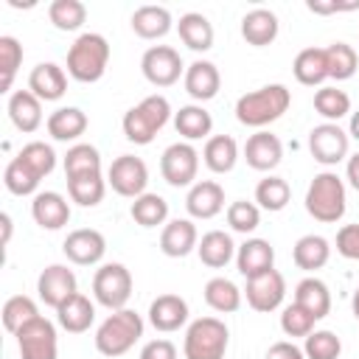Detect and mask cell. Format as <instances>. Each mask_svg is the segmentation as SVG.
I'll list each match as a JSON object with an SVG mask.
<instances>
[{"label": "cell", "instance_id": "16", "mask_svg": "<svg viewBox=\"0 0 359 359\" xmlns=\"http://www.w3.org/2000/svg\"><path fill=\"white\" fill-rule=\"evenodd\" d=\"M182 84H185V93L194 101H210V98H216V93L222 87V73H219V67L213 62L196 59V62H191L185 67Z\"/></svg>", "mask_w": 359, "mask_h": 359}, {"label": "cell", "instance_id": "22", "mask_svg": "<svg viewBox=\"0 0 359 359\" xmlns=\"http://www.w3.org/2000/svg\"><path fill=\"white\" fill-rule=\"evenodd\" d=\"M149 323L163 334L180 331L188 323V303L180 294H160L149 306Z\"/></svg>", "mask_w": 359, "mask_h": 359}, {"label": "cell", "instance_id": "39", "mask_svg": "<svg viewBox=\"0 0 359 359\" xmlns=\"http://www.w3.org/2000/svg\"><path fill=\"white\" fill-rule=\"evenodd\" d=\"M289 199H292V188H289V182L283 177L269 174L255 185V202H258V208H264L269 213L283 210L289 205Z\"/></svg>", "mask_w": 359, "mask_h": 359}, {"label": "cell", "instance_id": "52", "mask_svg": "<svg viewBox=\"0 0 359 359\" xmlns=\"http://www.w3.org/2000/svg\"><path fill=\"white\" fill-rule=\"evenodd\" d=\"M140 359H177V348L171 339H151L140 348Z\"/></svg>", "mask_w": 359, "mask_h": 359}, {"label": "cell", "instance_id": "18", "mask_svg": "<svg viewBox=\"0 0 359 359\" xmlns=\"http://www.w3.org/2000/svg\"><path fill=\"white\" fill-rule=\"evenodd\" d=\"M185 208L194 219H213L224 210V188L216 180H199L191 185Z\"/></svg>", "mask_w": 359, "mask_h": 359}, {"label": "cell", "instance_id": "55", "mask_svg": "<svg viewBox=\"0 0 359 359\" xmlns=\"http://www.w3.org/2000/svg\"><path fill=\"white\" fill-rule=\"evenodd\" d=\"M345 177H348V182H351V188H353V191H359V151L348 157V165H345Z\"/></svg>", "mask_w": 359, "mask_h": 359}, {"label": "cell", "instance_id": "19", "mask_svg": "<svg viewBox=\"0 0 359 359\" xmlns=\"http://www.w3.org/2000/svg\"><path fill=\"white\" fill-rule=\"evenodd\" d=\"M31 216L42 230H62L70 222V202L59 191H39L31 202Z\"/></svg>", "mask_w": 359, "mask_h": 359}, {"label": "cell", "instance_id": "10", "mask_svg": "<svg viewBox=\"0 0 359 359\" xmlns=\"http://www.w3.org/2000/svg\"><path fill=\"white\" fill-rule=\"evenodd\" d=\"M14 337H17V348H20L22 359H56L59 356L56 325L50 320H45L42 314L36 320H31L28 325H22Z\"/></svg>", "mask_w": 359, "mask_h": 359}, {"label": "cell", "instance_id": "40", "mask_svg": "<svg viewBox=\"0 0 359 359\" xmlns=\"http://www.w3.org/2000/svg\"><path fill=\"white\" fill-rule=\"evenodd\" d=\"M81 174H101V154L90 143H73L65 154V177H81Z\"/></svg>", "mask_w": 359, "mask_h": 359}, {"label": "cell", "instance_id": "31", "mask_svg": "<svg viewBox=\"0 0 359 359\" xmlns=\"http://www.w3.org/2000/svg\"><path fill=\"white\" fill-rule=\"evenodd\" d=\"M294 303L303 306L314 320H323L331 311V292L320 278L311 275V278H303L294 286Z\"/></svg>", "mask_w": 359, "mask_h": 359}, {"label": "cell", "instance_id": "53", "mask_svg": "<svg viewBox=\"0 0 359 359\" xmlns=\"http://www.w3.org/2000/svg\"><path fill=\"white\" fill-rule=\"evenodd\" d=\"M266 359H306V353H303V348H297L294 342L280 339V342H272V345H269Z\"/></svg>", "mask_w": 359, "mask_h": 359}, {"label": "cell", "instance_id": "21", "mask_svg": "<svg viewBox=\"0 0 359 359\" xmlns=\"http://www.w3.org/2000/svg\"><path fill=\"white\" fill-rule=\"evenodd\" d=\"M199 244V233L196 224L191 219H171L165 222L163 233H160V250L168 258H185L188 252H194Z\"/></svg>", "mask_w": 359, "mask_h": 359}, {"label": "cell", "instance_id": "1", "mask_svg": "<svg viewBox=\"0 0 359 359\" xmlns=\"http://www.w3.org/2000/svg\"><path fill=\"white\" fill-rule=\"evenodd\" d=\"M289 104H292V93L286 84H266L252 93H244L236 101V118L244 126L264 129L266 123L278 121L289 109Z\"/></svg>", "mask_w": 359, "mask_h": 359}, {"label": "cell", "instance_id": "9", "mask_svg": "<svg viewBox=\"0 0 359 359\" xmlns=\"http://www.w3.org/2000/svg\"><path fill=\"white\" fill-rule=\"evenodd\" d=\"M196 171H199V151L188 140L171 143L163 151V157H160V174H163V180L171 188H188V185H194Z\"/></svg>", "mask_w": 359, "mask_h": 359}, {"label": "cell", "instance_id": "51", "mask_svg": "<svg viewBox=\"0 0 359 359\" xmlns=\"http://www.w3.org/2000/svg\"><path fill=\"white\" fill-rule=\"evenodd\" d=\"M337 252L348 261H359V224H342L337 230Z\"/></svg>", "mask_w": 359, "mask_h": 359}, {"label": "cell", "instance_id": "17", "mask_svg": "<svg viewBox=\"0 0 359 359\" xmlns=\"http://www.w3.org/2000/svg\"><path fill=\"white\" fill-rule=\"evenodd\" d=\"M244 160L255 171H272L283 160V143L278 140V135L258 129L244 143Z\"/></svg>", "mask_w": 359, "mask_h": 359}, {"label": "cell", "instance_id": "8", "mask_svg": "<svg viewBox=\"0 0 359 359\" xmlns=\"http://www.w3.org/2000/svg\"><path fill=\"white\" fill-rule=\"evenodd\" d=\"M140 70H143V79L149 84H154V87H171V84L180 81V76H185L182 56L171 45L146 48V53L140 59Z\"/></svg>", "mask_w": 359, "mask_h": 359}, {"label": "cell", "instance_id": "28", "mask_svg": "<svg viewBox=\"0 0 359 359\" xmlns=\"http://www.w3.org/2000/svg\"><path fill=\"white\" fill-rule=\"evenodd\" d=\"M174 20H171V11L165 6H140L135 8L132 14V31L140 36V39H160L171 31Z\"/></svg>", "mask_w": 359, "mask_h": 359}, {"label": "cell", "instance_id": "4", "mask_svg": "<svg viewBox=\"0 0 359 359\" xmlns=\"http://www.w3.org/2000/svg\"><path fill=\"white\" fill-rule=\"evenodd\" d=\"M140 337H143V317L132 309H118L95 328V351L101 356L115 359L132 351V345Z\"/></svg>", "mask_w": 359, "mask_h": 359}, {"label": "cell", "instance_id": "48", "mask_svg": "<svg viewBox=\"0 0 359 359\" xmlns=\"http://www.w3.org/2000/svg\"><path fill=\"white\" fill-rule=\"evenodd\" d=\"M20 65H22V45L14 36H0V73H3L0 87H3V93L11 90Z\"/></svg>", "mask_w": 359, "mask_h": 359}, {"label": "cell", "instance_id": "29", "mask_svg": "<svg viewBox=\"0 0 359 359\" xmlns=\"http://www.w3.org/2000/svg\"><path fill=\"white\" fill-rule=\"evenodd\" d=\"M45 126H48V135L53 140H62V143L79 140L87 132V115L79 107H59L48 115Z\"/></svg>", "mask_w": 359, "mask_h": 359}, {"label": "cell", "instance_id": "54", "mask_svg": "<svg viewBox=\"0 0 359 359\" xmlns=\"http://www.w3.org/2000/svg\"><path fill=\"white\" fill-rule=\"evenodd\" d=\"M306 8H309V11H314V14L353 11V8H359V0H353V3H337V0H331V3H320V0H309V3H306Z\"/></svg>", "mask_w": 359, "mask_h": 359}, {"label": "cell", "instance_id": "37", "mask_svg": "<svg viewBox=\"0 0 359 359\" xmlns=\"http://www.w3.org/2000/svg\"><path fill=\"white\" fill-rule=\"evenodd\" d=\"M39 180L42 177L22 157H11L8 165H6V171H3V182H6L8 194H14V196H31V194L36 196Z\"/></svg>", "mask_w": 359, "mask_h": 359}, {"label": "cell", "instance_id": "11", "mask_svg": "<svg viewBox=\"0 0 359 359\" xmlns=\"http://www.w3.org/2000/svg\"><path fill=\"white\" fill-rule=\"evenodd\" d=\"M107 185L118 194V196H129V199H137L146 194V185H149V168L140 157L135 154H121L112 160L109 171H107Z\"/></svg>", "mask_w": 359, "mask_h": 359}, {"label": "cell", "instance_id": "36", "mask_svg": "<svg viewBox=\"0 0 359 359\" xmlns=\"http://www.w3.org/2000/svg\"><path fill=\"white\" fill-rule=\"evenodd\" d=\"M205 303L219 314H233L241 309V289L230 278H210L205 283Z\"/></svg>", "mask_w": 359, "mask_h": 359}, {"label": "cell", "instance_id": "30", "mask_svg": "<svg viewBox=\"0 0 359 359\" xmlns=\"http://www.w3.org/2000/svg\"><path fill=\"white\" fill-rule=\"evenodd\" d=\"M292 73L300 84L306 87H320L328 79V59H325V48H303L294 62H292Z\"/></svg>", "mask_w": 359, "mask_h": 359}, {"label": "cell", "instance_id": "14", "mask_svg": "<svg viewBox=\"0 0 359 359\" xmlns=\"http://www.w3.org/2000/svg\"><path fill=\"white\" fill-rule=\"evenodd\" d=\"M76 275L73 269H67L65 264H50L39 272L36 278V292H39V300L50 309H59L67 297H73L79 289H76Z\"/></svg>", "mask_w": 359, "mask_h": 359}, {"label": "cell", "instance_id": "34", "mask_svg": "<svg viewBox=\"0 0 359 359\" xmlns=\"http://www.w3.org/2000/svg\"><path fill=\"white\" fill-rule=\"evenodd\" d=\"M202 160L213 174H227V171H233V165L238 160V143L230 135H213L205 140Z\"/></svg>", "mask_w": 359, "mask_h": 359}, {"label": "cell", "instance_id": "20", "mask_svg": "<svg viewBox=\"0 0 359 359\" xmlns=\"http://www.w3.org/2000/svg\"><path fill=\"white\" fill-rule=\"evenodd\" d=\"M28 90L39 101H59L67 93V76L56 62H39L28 73Z\"/></svg>", "mask_w": 359, "mask_h": 359}, {"label": "cell", "instance_id": "3", "mask_svg": "<svg viewBox=\"0 0 359 359\" xmlns=\"http://www.w3.org/2000/svg\"><path fill=\"white\" fill-rule=\"evenodd\" d=\"M168 118H171V104H168V98L154 93V95H146V98H143L140 104H135L132 109H126L121 126H123L126 140H132L135 146H149V143L157 137V132L168 123Z\"/></svg>", "mask_w": 359, "mask_h": 359}, {"label": "cell", "instance_id": "58", "mask_svg": "<svg viewBox=\"0 0 359 359\" xmlns=\"http://www.w3.org/2000/svg\"><path fill=\"white\" fill-rule=\"evenodd\" d=\"M351 309H353V317L359 320V289L353 292V297H351Z\"/></svg>", "mask_w": 359, "mask_h": 359}, {"label": "cell", "instance_id": "32", "mask_svg": "<svg viewBox=\"0 0 359 359\" xmlns=\"http://www.w3.org/2000/svg\"><path fill=\"white\" fill-rule=\"evenodd\" d=\"M292 258L300 269L306 272H314V269H323L331 258V244L328 238L317 236V233H309V236H300L294 241V250H292Z\"/></svg>", "mask_w": 359, "mask_h": 359}, {"label": "cell", "instance_id": "23", "mask_svg": "<svg viewBox=\"0 0 359 359\" xmlns=\"http://www.w3.org/2000/svg\"><path fill=\"white\" fill-rule=\"evenodd\" d=\"M236 266L244 278H255L261 272L275 269V250L266 238H247L236 250Z\"/></svg>", "mask_w": 359, "mask_h": 359}, {"label": "cell", "instance_id": "35", "mask_svg": "<svg viewBox=\"0 0 359 359\" xmlns=\"http://www.w3.org/2000/svg\"><path fill=\"white\" fill-rule=\"evenodd\" d=\"M174 129L185 140H202L210 135L213 118L202 104H188V107H180V112H174Z\"/></svg>", "mask_w": 359, "mask_h": 359}, {"label": "cell", "instance_id": "42", "mask_svg": "<svg viewBox=\"0 0 359 359\" xmlns=\"http://www.w3.org/2000/svg\"><path fill=\"white\" fill-rule=\"evenodd\" d=\"M314 109L328 121L337 123L339 118H345L351 112V95L339 87H320L314 93Z\"/></svg>", "mask_w": 359, "mask_h": 359}, {"label": "cell", "instance_id": "27", "mask_svg": "<svg viewBox=\"0 0 359 359\" xmlns=\"http://www.w3.org/2000/svg\"><path fill=\"white\" fill-rule=\"evenodd\" d=\"M278 17L275 11L269 8H252L241 17V36L255 45V48H264V45H272L275 36H278Z\"/></svg>", "mask_w": 359, "mask_h": 359}, {"label": "cell", "instance_id": "44", "mask_svg": "<svg viewBox=\"0 0 359 359\" xmlns=\"http://www.w3.org/2000/svg\"><path fill=\"white\" fill-rule=\"evenodd\" d=\"M0 317H3L6 331H8V334H17L22 325H28L31 320H36L39 311H36V303H34L31 297H25V294H14V297H8V300L3 303Z\"/></svg>", "mask_w": 359, "mask_h": 359}, {"label": "cell", "instance_id": "38", "mask_svg": "<svg viewBox=\"0 0 359 359\" xmlns=\"http://www.w3.org/2000/svg\"><path fill=\"white\" fill-rule=\"evenodd\" d=\"M67 194L81 208H95L107 194V180L101 174H81L67 180Z\"/></svg>", "mask_w": 359, "mask_h": 359}, {"label": "cell", "instance_id": "57", "mask_svg": "<svg viewBox=\"0 0 359 359\" xmlns=\"http://www.w3.org/2000/svg\"><path fill=\"white\" fill-rule=\"evenodd\" d=\"M348 135H351L353 140H359V109L351 115V123H348Z\"/></svg>", "mask_w": 359, "mask_h": 359}, {"label": "cell", "instance_id": "49", "mask_svg": "<svg viewBox=\"0 0 359 359\" xmlns=\"http://www.w3.org/2000/svg\"><path fill=\"white\" fill-rule=\"evenodd\" d=\"M17 157H22L39 177H48V174L56 168V151H53L45 140H31V143H25Z\"/></svg>", "mask_w": 359, "mask_h": 359}, {"label": "cell", "instance_id": "43", "mask_svg": "<svg viewBox=\"0 0 359 359\" xmlns=\"http://www.w3.org/2000/svg\"><path fill=\"white\" fill-rule=\"evenodd\" d=\"M325 59H328V79L334 81H345L356 73V65H359V56L353 50V45L348 42H334L325 48Z\"/></svg>", "mask_w": 359, "mask_h": 359}, {"label": "cell", "instance_id": "13", "mask_svg": "<svg viewBox=\"0 0 359 359\" xmlns=\"http://www.w3.org/2000/svg\"><path fill=\"white\" fill-rule=\"evenodd\" d=\"M247 303L250 309L261 311V314H269L275 309H280L283 297H286V280L278 269H269V272H261L255 278H247Z\"/></svg>", "mask_w": 359, "mask_h": 359}, {"label": "cell", "instance_id": "2", "mask_svg": "<svg viewBox=\"0 0 359 359\" xmlns=\"http://www.w3.org/2000/svg\"><path fill=\"white\" fill-rule=\"evenodd\" d=\"M107 65H109V42H107V36H101L95 31L79 34L76 42L67 50V73H70V79H76L81 84H93L107 73Z\"/></svg>", "mask_w": 359, "mask_h": 359}, {"label": "cell", "instance_id": "24", "mask_svg": "<svg viewBox=\"0 0 359 359\" xmlns=\"http://www.w3.org/2000/svg\"><path fill=\"white\" fill-rule=\"evenodd\" d=\"M8 118L20 132H36L42 126V101L31 90H17L8 95Z\"/></svg>", "mask_w": 359, "mask_h": 359}, {"label": "cell", "instance_id": "41", "mask_svg": "<svg viewBox=\"0 0 359 359\" xmlns=\"http://www.w3.org/2000/svg\"><path fill=\"white\" fill-rule=\"evenodd\" d=\"M129 213L140 227H157V224H165V219H168V202L160 194H149L146 191L143 196H137L132 202Z\"/></svg>", "mask_w": 359, "mask_h": 359}, {"label": "cell", "instance_id": "26", "mask_svg": "<svg viewBox=\"0 0 359 359\" xmlns=\"http://www.w3.org/2000/svg\"><path fill=\"white\" fill-rule=\"evenodd\" d=\"M236 250H238V247L233 244L230 233H224V230H208V233L199 238V244H196L199 261H202L205 266H210V269L227 266V264L236 258Z\"/></svg>", "mask_w": 359, "mask_h": 359}, {"label": "cell", "instance_id": "47", "mask_svg": "<svg viewBox=\"0 0 359 359\" xmlns=\"http://www.w3.org/2000/svg\"><path fill=\"white\" fill-rule=\"evenodd\" d=\"M227 224H230V230L247 236V233H252L261 224V208L255 202L236 199V202L227 205Z\"/></svg>", "mask_w": 359, "mask_h": 359}, {"label": "cell", "instance_id": "12", "mask_svg": "<svg viewBox=\"0 0 359 359\" xmlns=\"http://www.w3.org/2000/svg\"><path fill=\"white\" fill-rule=\"evenodd\" d=\"M351 149V135L339 123H320L309 132V151L317 163L323 165H337L348 157Z\"/></svg>", "mask_w": 359, "mask_h": 359}, {"label": "cell", "instance_id": "7", "mask_svg": "<svg viewBox=\"0 0 359 359\" xmlns=\"http://www.w3.org/2000/svg\"><path fill=\"white\" fill-rule=\"evenodd\" d=\"M93 297L109 311L126 309L132 297V272L123 264H104L93 275Z\"/></svg>", "mask_w": 359, "mask_h": 359}, {"label": "cell", "instance_id": "5", "mask_svg": "<svg viewBox=\"0 0 359 359\" xmlns=\"http://www.w3.org/2000/svg\"><path fill=\"white\" fill-rule=\"evenodd\" d=\"M345 208H348V196H345V182L339 180V174H334V171L314 174V180L309 182V191H306L309 216L323 224H334L345 216Z\"/></svg>", "mask_w": 359, "mask_h": 359}, {"label": "cell", "instance_id": "33", "mask_svg": "<svg viewBox=\"0 0 359 359\" xmlns=\"http://www.w3.org/2000/svg\"><path fill=\"white\" fill-rule=\"evenodd\" d=\"M177 34H180V39H182L191 50H196V53L213 48V25H210V20H208L205 14H199V11L182 14L180 22H177Z\"/></svg>", "mask_w": 359, "mask_h": 359}, {"label": "cell", "instance_id": "56", "mask_svg": "<svg viewBox=\"0 0 359 359\" xmlns=\"http://www.w3.org/2000/svg\"><path fill=\"white\" fill-rule=\"evenodd\" d=\"M0 224H3V244H8V238H11V216L0 213Z\"/></svg>", "mask_w": 359, "mask_h": 359}, {"label": "cell", "instance_id": "15", "mask_svg": "<svg viewBox=\"0 0 359 359\" xmlns=\"http://www.w3.org/2000/svg\"><path fill=\"white\" fill-rule=\"evenodd\" d=\"M62 250H65L67 261H73L79 266H93V264H98L104 258L107 238L98 230H93V227H79V230L67 233Z\"/></svg>", "mask_w": 359, "mask_h": 359}, {"label": "cell", "instance_id": "45", "mask_svg": "<svg viewBox=\"0 0 359 359\" xmlns=\"http://www.w3.org/2000/svg\"><path fill=\"white\" fill-rule=\"evenodd\" d=\"M48 17L59 31H79L87 20V6L81 0H53L48 6Z\"/></svg>", "mask_w": 359, "mask_h": 359}, {"label": "cell", "instance_id": "6", "mask_svg": "<svg viewBox=\"0 0 359 359\" xmlns=\"http://www.w3.org/2000/svg\"><path fill=\"white\" fill-rule=\"evenodd\" d=\"M230 331L219 317H199L185 328L182 353L185 359H224Z\"/></svg>", "mask_w": 359, "mask_h": 359}, {"label": "cell", "instance_id": "46", "mask_svg": "<svg viewBox=\"0 0 359 359\" xmlns=\"http://www.w3.org/2000/svg\"><path fill=\"white\" fill-rule=\"evenodd\" d=\"M303 353L306 359H339L342 353V342L334 331H311L303 342Z\"/></svg>", "mask_w": 359, "mask_h": 359}, {"label": "cell", "instance_id": "25", "mask_svg": "<svg viewBox=\"0 0 359 359\" xmlns=\"http://www.w3.org/2000/svg\"><path fill=\"white\" fill-rule=\"evenodd\" d=\"M93 320H95V306H93L90 297L81 294V292H76L73 297H67V300L56 309V323H59L67 334H84V331H90Z\"/></svg>", "mask_w": 359, "mask_h": 359}, {"label": "cell", "instance_id": "50", "mask_svg": "<svg viewBox=\"0 0 359 359\" xmlns=\"http://www.w3.org/2000/svg\"><path fill=\"white\" fill-rule=\"evenodd\" d=\"M314 317L303 309V306H297V303H289L283 311H280V331L286 334V337H309L311 331H314Z\"/></svg>", "mask_w": 359, "mask_h": 359}]
</instances>
